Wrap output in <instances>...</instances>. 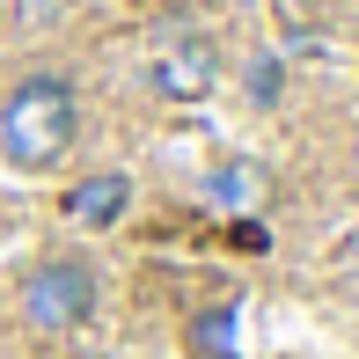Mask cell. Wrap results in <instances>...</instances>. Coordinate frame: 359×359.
<instances>
[{
	"instance_id": "obj_9",
	"label": "cell",
	"mask_w": 359,
	"mask_h": 359,
	"mask_svg": "<svg viewBox=\"0 0 359 359\" xmlns=\"http://www.w3.org/2000/svg\"><path fill=\"white\" fill-rule=\"evenodd\" d=\"M0 22H8V8H0Z\"/></svg>"
},
{
	"instance_id": "obj_2",
	"label": "cell",
	"mask_w": 359,
	"mask_h": 359,
	"mask_svg": "<svg viewBox=\"0 0 359 359\" xmlns=\"http://www.w3.org/2000/svg\"><path fill=\"white\" fill-rule=\"evenodd\" d=\"M15 301H22V323L37 337H74L95 316V271L81 257H37L15 286Z\"/></svg>"
},
{
	"instance_id": "obj_6",
	"label": "cell",
	"mask_w": 359,
	"mask_h": 359,
	"mask_svg": "<svg viewBox=\"0 0 359 359\" xmlns=\"http://www.w3.org/2000/svg\"><path fill=\"white\" fill-rule=\"evenodd\" d=\"M191 352H205V359H235V308H205V316L191 323Z\"/></svg>"
},
{
	"instance_id": "obj_8",
	"label": "cell",
	"mask_w": 359,
	"mask_h": 359,
	"mask_svg": "<svg viewBox=\"0 0 359 359\" xmlns=\"http://www.w3.org/2000/svg\"><path fill=\"white\" fill-rule=\"evenodd\" d=\"M352 176H359V133H352Z\"/></svg>"
},
{
	"instance_id": "obj_3",
	"label": "cell",
	"mask_w": 359,
	"mask_h": 359,
	"mask_svg": "<svg viewBox=\"0 0 359 359\" xmlns=\"http://www.w3.org/2000/svg\"><path fill=\"white\" fill-rule=\"evenodd\" d=\"M220 81V44L205 37V29H184V37H169L154 52V88L169 95V103H205Z\"/></svg>"
},
{
	"instance_id": "obj_4",
	"label": "cell",
	"mask_w": 359,
	"mask_h": 359,
	"mask_svg": "<svg viewBox=\"0 0 359 359\" xmlns=\"http://www.w3.org/2000/svg\"><path fill=\"white\" fill-rule=\"evenodd\" d=\"M125 205H133V184H125L118 169H95V176H81V184L67 191V213L81 227H118Z\"/></svg>"
},
{
	"instance_id": "obj_7",
	"label": "cell",
	"mask_w": 359,
	"mask_h": 359,
	"mask_svg": "<svg viewBox=\"0 0 359 359\" xmlns=\"http://www.w3.org/2000/svg\"><path fill=\"white\" fill-rule=\"evenodd\" d=\"M250 103H279V67H271V59L250 67Z\"/></svg>"
},
{
	"instance_id": "obj_1",
	"label": "cell",
	"mask_w": 359,
	"mask_h": 359,
	"mask_svg": "<svg viewBox=\"0 0 359 359\" xmlns=\"http://www.w3.org/2000/svg\"><path fill=\"white\" fill-rule=\"evenodd\" d=\"M81 140V95L67 74H22L0 103V161L22 176H44Z\"/></svg>"
},
{
	"instance_id": "obj_5",
	"label": "cell",
	"mask_w": 359,
	"mask_h": 359,
	"mask_svg": "<svg viewBox=\"0 0 359 359\" xmlns=\"http://www.w3.org/2000/svg\"><path fill=\"white\" fill-rule=\"evenodd\" d=\"M213 198H227V205H264V191H271V176L257 169V161H227V169H213Z\"/></svg>"
}]
</instances>
